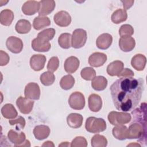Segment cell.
<instances>
[{
	"label": "cell",
	"mask_w": 147,
	"mask_h": 147,
	"mask_svg": "<svg viewBox=\"0 0 147 147\" xmlns=\"http://www.w3.org/2000/svg\"><path fill=\"white\" fill-rule=\"evenodd\" d=\"M39 16H45L49 14L53 11L56 6L55 1L53 0H42L39 1Z\"/></svg>",
	"instance_id": "12"
},
{
	"label": "cell",
	"mask_w": 147,
	"mask_h": 147,
	"mask_svg": "<svg viewBox=\"0 0 147 147\" xmlns=\"http://www.w3.org/2000/svg\"><path fill=\"white\" fill-rule=\"evenodd\" d=\"M13 12L8 9L2 10L0 13V22L4 26H10L14 20Z\"/></svg>",
	"instance_id": "26"
},
{
	"label": "cell",
	"mask_w": 147,
	"mask_h": 147,
	"mask_svg": "<svg viewBox=\"0 0 147 147\" xmlns=\"http://www.w3.org/2000/svg\"><path fill=\"white\" fill-rule=\"evenodd\" d=\"M59 66V60L57 57L53 56L52 57L47 64V69L49 71L52 72L56 71Z\"/></svg>",
	"instance_id": "38"
},
{
	"label": "cell",
	"mask_w": 147,
	"mask_h": 147,
	"mask_svg": "<svg viewBox=\"0 0 147 147\" xmlns=\"http://www.w3.org/2000/svg\"><path fill=\"white\" fill-rule=\"evenodd\" d=\"M87 142L86 139L82 136H77L71 142V146L76 147V146H83L86 147L87 146Z\"/></svg>",
	"instance_id": "39"
},
{
	"label": "cell",
	"mask_w": 147,
	"mask_h": 147,
	"mask_svg": "<svg viewBox=\"0 0 147 147\" xmlns=\"http://www.w3.org/2000/svg\"><path fill=\"white\" fill-rule=\"evenodd\" d=\"M40 82L43 85L45 86H49L54 83L55 80V76L52 72L46 71L43 72L40 75Z\"/></svg>",
	"instance_id": "35"
},
{
	"label": "cell",
	"mask_w": 147,
	"mask_h": 147,
	"mask_svg": "<svg viewBox=\"0 0 147 147\" xmlns=\"http://www.w3.org/2000/svg\"><path fill=\"white\" fill-rule=\"evenodd\" d=\"M107 86V80L103 76H95L91 82V86L95 91L104 90Z\"/></svg>",
	"instance_id": "25"
},
{
	"label": "cell",
	"mask_w": 147,
	"mask_h": 147,
	"mask_svg": "<svg viewBox=\"0 0 147 147\" xmlns=\"http://www.w3.org/2000/svg\"><path fill=\"white\" fill-rule=\"evenodd\" d=\"M107 118L111 125L118 126L129 123L131 119V117L129 113L126 112L113 111L109 113Z\"/></svg>",
	"instance_id": "3"
},
{
	"label": "cell",
	"mask_w": 147,
	"mask_h": 147,
	"mask_svg": "<svg viewBox=\"0 0 147 147\" xmlns=\"http://www.w3.org/2000/svg\"><path fill=\"white\" fill-rule=\"evenodd\" d=\"M91 142L92 147H105L107 145V140L106 138L98 134L94 135L92 137Z\"/></svg>",
	"instance_id": "34"
},
{
	"label": "cell",
	"mask_w": 147,
	"mask_h": 147,
	"mask_svg": "<svg viewBox=\"0 0 147 147\" xmlns=\"http://www.w3.org/2000/svg\"><path fill=\"white\" fill-rule=\"evenodd\" d=\"M146 63V57L141 53L134 55L131 60V66L137 71H141L144 70Z\"/></svg>",
	"instance_id": "20"
},
{
	"label": "cell",
	"mask_w": 147,
	"mask_h": 147,
	"mask_svg": "<svg viewBox=\"0 0 147 147\" xmlns=\"http://www.w3.org/2000/svg\"><path fill=\"white\" fill-rule=\"evenodd\" d=\"M1 111L2 116L7 119H14L18 115L16 109L11 103H6L1 108Z\"/></svg>",
	"instance_id": "23"
},
{
	"label": "cell",
	"mask_w": 147,
	"mask_h": 147,
	"mask_svg": "<svg viewBox=\"0 0 147 147\" xmlns=\"http://www.w3.org/2000/svg\"><path fill=\"white\" fill-rule=\"evenodd\" d=\"M107 127L106 121L100 118L90 117L87 118L85 123L86 130L91 133H98L103 131Z\"/></svg>",
	"instance_id": "2"
},
{
	"label": "cell",
	"mask_w": 147,
	"mask_h": 147,
	"mask_svg": "<svg viewBox=\"0 0 147 147\" xmlns=\"http://www.w3.org/2000/svg\"><path fill=\"white\" fill-rule=\"evenodd\" d=\"M42 146H54V144L52 141H47L44 142V143L42 145Z\"/></svg>",
	"instance_id": "44"
},
{
	"label": "cell",
	"mask_w": 147,
	"mask_h": 147,
	"mask_svg": "<svg viewBox=\"0 0 147 147\" xmlns=\"http://www.w3.org/2000/svg\"><path fill=\"white\" fill-rule=\"evenodd\" d=\"M55 29L53 28H48L39 32L37 34V38L43 42H48L50 40L53 39L55 35Z\"/></svg>",
	"instance_id": "30"
},
{
	"label": "cell",
	"mask_w": 147,
	"mask_h": 147,
	"mask_svg": "<svg viewBox=\"0 0 147 147\" xmlns=\"http://www.w3.org/2000/svg\"><path fill=\"white\" fill-rule=\"evenodd\" d=\"M32 48L36 52H46L49 51L51 48V44L49 42H43L40 41L37 37L33 39L32 41Z\"/></svg>",
	"instance_id": "24"
},
{
	"label": "cell",
	"mask_w": 147,
	"mask_h": 147,
	"mask_svg": "<svg viewBox=\"0 0 147 147\" xmlns=\"http://www.w3.org/2000/svg\"><path fill=\"white\" fill-rule=\"evenodd\" d=\"M40 88L38 84L34 82L27 84L25 87V96L31 100H38L40 97Z\"/></svg>",
	"instance_id": "6"
},
{
	"label": "cell",
	"mask_w": 147,
	"mask_h": 147,
	"mask_svg": "<svg viewBox=\"0 0 147 147\" xmlns=\"http://www.w3.org/2000/svg\"><path fill=\"white\" fill-rule=\"evenodd\" d=\"M83 117L80 114L71 113L67 117L68 125L72 128L77 129L82 125Z\"/></svg>",
	"instance_id": "21"
},
{
	"label": "cell",
	"mask_w": 147,
	"mask_h": 147,
	"mask_svg": "<svg viewBox=\"0 0 147 147\" xmlns=\"http://www.w3.org/2000/svg\"><path fill=\"white\" fill-rule=\"evenodd\" d=\"M71 35L68 33L60 34L58 38V44L63 49H68L71 47Z\"/></svg>",
	"instance_id": "33"
},
{
	"label": "cell",
	"mask_w": 147,
	"mask_h": 147,
	"mask_svg": "<svg viewBox=\"0 0 147 147\" xmlns=\"http://www.w3.org/2000/svg\"><path fill=\"white\" fill-rule=\"evenodd\" d=\"M34 103V101L21 96L18 97L16 100V105L20 111L24 114L31 113L33 108Z\"/></svg>",
	"instance_id": "8"
},
{
	"label": "cell",
	"mask_w": 147,
	"mask_h": 147,
	"mask_svg": "<svg viewBox=\"0 0 147 147\" xmlns=\"http://www.w3.org/2000/svg\"><path fill=\"white\" fill-rule=\"evenodd\" d=\"M50 132L49 127L44 125H37L33 129V134L38 140H42L47 138L49 136Z\"/></svg>",
	"instance_id": "22"
},
{
	"label": "cell",
	"mask_w": 147,
	"mask_h": 147,
	"mask_svg": "<svg viewBox=\"0 0 147 147\" xmlns=\"http://www.w3.org/2000/svg\"><path fill=\"white\" fill-rule=\"evenodd\" d=\"M121 2L123 3L124 10H126L130 9L133 5L134 1H121Z\"/></svg>",
	"instance_id": "43"
},
{
	"label": "cell",
	"mask_w": 147,
	"mask_h": 147,
	"mask_svg": "<svg viewBox=\"0 0 147 147\" xmlns=\"http://www.w3.org/2000/svg\"><path fill=\"white\" fill-rule=\"evenodd\" d=\"M87 34L85 30L83 29H75L71 36V46L75 49L83 47L87 41Z\"/></svg>",
	"instance_id": "4"
},
{
	"label": "cell",
	"mask_w": 147,
	"mask_h": 147,
	"mask_svg": "<svg viewBox=\"0 0 147 147\" xmlns=\"http://www.w3.org/2000/svg\"><path fill=\"white\" fill-rule=\"evenodd\" d=\"M68 104L74 110H80L83 109L85 106V98L84 95L79 91L74 92L69 96Z\"/></svg>",
	"instance_id": "5"
},
{
	"label": "cell",
	"mask_w": 147,
	"mask_h": 147,
	"mask_svg": "<svg viewBox=\"0 0 147 147\" xmlns=\"http://www.w3.org/2000/svg\"><path fill=\"white\" fill-rule=\"evenodd\" d=\"M107 60V55L102 52H94L88 57V64L93 67L102 66Z\"/></svg>",
	"instance_id": "11"
},
{
	"label": "cell",
	"mask_w": 147,
	"mask_h": 147,
	"mask_svg": "<svg viewBox=\"0 0 147 147\" xmlns=\"http://www.w3.org/2000/svg\"><path fill=\"white\" fill-rule=\"evenodd\" d=\"M74 84L75 79L71 75H67L63 76L60 81V86L64 90H68L72 88Z\"/></svg>",
	"instance_id": "32"
},
{
	"label": "cell",
	"mask_w": 147,
	"mask_h": 147,
	"mask_svg": "<svg viewBox=\"0 0 147 147\" xmlns=\"http://www.w3.org/2000/svg\"><path fill=\"white\" fill-rule=\"evenodd\" d=\"M134 76V72L129 68H124L122 72L118 75V78H127V77H133Z\"/></svg>",
	"instance_id": "42"
},
{
	"label": "cell",
	"mask_w": 147,
	"mask_h": 147,
	"mask_svg": "<svg viewBox=\"0 0 147 147\" xmlns=\"http://www.w3.org/2000/svg\"><path fill=\"white\" fill-rule=\"evenodd\" d=\"M7 137L9 141L16 146H18L24 143L26 139V136L24 132L18 133L12 129L8 131Z\"/></svg>",
	"instance_id": "17"
},
{
	"label": "cell",
	"mask_w": 147,
	"mask_h": 147,
	"mask_svg": "<svg viewBox=\"0 0 147 147\" xmlns=\"http://www.w3.org/2000/svg\"><path fill=\"white\" fill-rule=\"evenodd\" d=\"M80 75L86 80H92L96 76V72L91 67H85L81 70Z\"/></svg>",
	"instance_id": "36"
},
{
	"label": "cell",
	"mask_w": 147,
	"mask_h": 147,
	"mask_svg": "<svg viewBox=\"0 0 147 147\" xmlns=\"http://www.w3.org/2000/svg\"><path fill=\"white\" fill-rule=\"evenodd\" d=\"M9 123L10 125H14L19 124L21 129H24L25 126V123H26L25 118L21 116H18V117L15 119L9 120Z\"/></svg>",
	"instance_id": "40"
},
{
	"label": "cell",
	"mask_w": 147,
	"mask_h": 147,
	"mask_svg": "<svg viewBox=\"0 0 147 147\" xmlns=\"http://www.w3.org/2000/svg\"><path fill=\"white\" fill-rule=\"evenodd\" d=\"M53 20L57 25L61 27H66L71 24L72 20L71 16L67 11L61 10L54 15Z\"/></svg>",
	"instance_id": "9"
},
{
	"label": "cell",
	"mask_w": 147,
	"mask_h": 147,
	"mask_svg": "<svg viewBox=\"0 0 147 147\" xmlns=\"http://www.w3.org/2000/svg\"><path fill=\"white\" fill-rule=\"evenodd\" d=\"M18 146H30V141L28 140H25L24 141V143H22V144L18 145Z\"/></svg>",
	"instance_id": "45"
},
{
	"label": "cell",
	"mask_w": 147,
	"mask_h": 147,
	"mask_svg": "<svg viewBox=\"0 0 147 147\" xmlns=\"http://www.w3.org/2000/svg\"><path fill=\"white\" fill-rule=\"evenodd\" d=\"M6 45L7 49L13 53H20L24 47L22 40L15 36L8 37L6 41Z\"/></svg>",
	"instance_id": "7"
},
{
	"label": "cell",
	"mask_w": 147,
	"mask_h": 147,
	"mask_svg": "<svg viewBox=\"0 0 147 147\" xmlns=\"http://www.w3.org/2000/svg\"><path fill=\"white\" fill-rule=\"evenodd\" d=\"M112 133L116 139L125 140L127 136V127L123 125L116 126L113 129Z\"/></svg>",
	"instance_id": "29"
},
{
	"label": "cell",
	"mask_w": 147,
	"mask_h": 147,
	"mask_svg": "<svg viewBox=\"0 0 147 147\" xmlns=\"http://www.w3.org/2000/svg\"><path fill=\"white\" fill-rule=\"evenodd\" d=\"M51 25L50 19L46 16L36 17L33 22V26L34 29L39 30Z\"/></svg>",
	"instance_id": "28"
},
{
	"label": "cell",
	"mask_w": 147,
	"mask_h": 147,
	"mask_svg": "<svg viewBox=\"0 0 147 147\" xmlns=\"http://www.w3.org/2000/svg\"><path fill=\"white\" fill-rule=\"evenodd\" d=\"M135 45V40L131 36L121 37L119 40V47L123 52H128L131 51L134 48Z\"/></svg>",
	"instance_id": "13"
},
{
	"label": "cell",
	"mask_w": 147,
	"mask_h": 147,
	"mask_svg": "<svg viewBox=\"0 0 147 147\" xmlns=\"http://www.w3.org/2000/svg\"><path fill=\"white\" fill-rule=\"evenodd\" d=\"M127 18V14L126 10L122 9H118L114 11L111 16V21L115 24H118L122 22L125 21Z\"/></svg>",
	"instance_id": "27"
},
{
	"label": "cell",
	"mask_w": 147,
	"mask_h": 147,
	"mask_svg": "<svg viewBox=\"0 0 147 147\" xmlns=\"http://www.w3.org/2000/svg\"><path fill=\"white\" fill-rule=\"evenodd\" d=\"M16 30L20 34H26L30 32L31 30V24L26 20H20L16 23L15 26Z\"/></svg>",
	"instance_id": "31"
},
{
	"label": "cell",
	"mask_w": 147,
	"mask_h": 147,
	"mask_svg": "<svg viewBox=\"0 0 147 147\" xmlns=\"http://www.w3.org/2000/svg\"><path fill=\"white\" fill-rule=\"evenodd\" d=\"M134 33V29L129 24L122 25L119 29V34L121 37L131 36Z\"/></svg>",
	"instance_id": "37"
},
{
	"label": "cell",
	"mask_w": 147,
	"mask_h": 147,
	"mask_svg": "<svg viewBox=\"0 0 147 147\" xmlns=\"http://www.w3.org/2000/svg\"><path fill=\"white\" fill-rule=\"evenodd\" d=\"M134 146V145H136V146H141V145H140V144H129V145H127V146Z\"/></svg>",
	"instance_id": "47"
},
{
	"label": "cell",
	"mask_w": 147,
	"mask_h": 147,
	"mask_svg": "<svg viewBox=\"0 0 147 147\" xmlns=\"http://www.w3.org/2000/svg\"><path fill=\"white\" fill-rule=\"evenodd\" d=\"M124 64L120 60H115L110 63L107 67L106 71L109 75L111 76H118L123 69Z\"/></svg>",
	"instance_id": "19"
},
{
	"label": "cell",
	"mask_w": 147,
	"mask_h": 147,
	"mask_svg": "<svg viewBox=\"0 0 147 147\" xmlns=\"http://www.w3.org/2000/svg\"><path fill=\"white\" fill-rule=\"evenodd\" d=\"M46 62V57L44 55H33L30 59V65L32 69L35 71L42 70Z\"/></svg>",
	"instance_id": "10"
},
{
	"label": "cell",
	"mask_w": 147,
	"mask_h": 147,
	"mask_svg": "<svg viewBox=\"0 0 147 147\" xmlns=\"http://www.w3.org/2000/svg\"><path fill=\"white\" fill-rule=\"evenodd\" d=\"M39 8V2L36 1H28L22 6V11L26 16H32L38 11Z\"/></svg>",
	"instance_id": "15"
},
{
	"label": "cell",
	"mask_w": 147,
	"mask_h": 147,
	"mask_svg": "<svg viewBox=\"0 0 147 147\" xmlns=\"http://www.w3.org/2000/svg\"><path fill=\"white\" fill-rule=\"evenodd\" d=\"M0 53H1V55H0V65L1 66L6 65L9 62L10 57H9L8 54L6 52L3 51L2 50H1Z\"/></svg>",
	"instance_id": "41"
},
{
	"label": "cell",
	"mask_w": 147,
	"mask_h": 147,
	"mask_svg": "<svg viewBox=\"0 0 147 147\" xmlns=\"http://www.w3.org/2000/svg\"><path fill=\"white\" fill-rule=\"evenodd\" d=\"M80 64V61L78 58L75 56H70L68 57L64 64V69L68 74H73L78 69Z\"/></svg>",
	"instance_id": "18"
},
{
	"label": "cell",
	"mask_w": 147,
	"mask_h": 147,
	"mask_svg": "<svg viewBox=\"0 0 147 147\" xmlns=\"http://www.w3.org/2000/svg\"><path fill=\"white\" fill-rule=\"evenodd\" d=\"M71 146V145H69L68 142H63L59 145V146Z\"/></svg>",
	"instance_id": "46"
},
{
	"label": "cell",
	"mask_w": 147,
	"mask_h": 147,
	"mask_svg": "<svg viewBox=\"0 0 147 147\" xmlns=\"http://www.w3.org/2000/svg\"><path fill=\"white\" fill-rule=\"evenodd\" d=\"M113 42V37L109 33H103L99 35L96 40V45L100 49L105 50L108 49Z\"/></svg>",
	"instance_id": "14"
},
{
	"label": "cell",
	"mask_w": 147,
	"mask_h": 147,
	"mask_svg": "<svg viewBox=\"0 0 147 147\" xmlns=\"http://www.w3.org/2000/svg\"><path fill=\"white\" fill-rule=\"evenodd\" d=\"M88 107L93 112H98L102 107L101 97L96 94H91L88 99Z\"/></svg>",
	"instance_id": "16"
},
{
	"label": "cell",
	"mask_w": 147,
	"mask_h": 147,
	"mask_svg": "<svg viewBox=\"0 0 147 147\" xmlns=\"http://www.w3.org/2000/svg\"><path fill=\"white\" fill-rule=\"evenodd\" d=\"M144 90L142 78H119L110 87L115 108L123 112L131 111L138 105Z\"/></svg>",
	"instance_id": "1"
}]
</instances>
